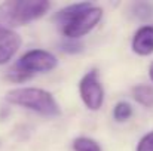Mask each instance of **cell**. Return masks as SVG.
Segmentation results:
<instances>
[{"instance_id":"6da1fadb","label":"cell","mask_w":153,"mask_h":151,"mask_svg":"<svg viewBox=\"0 0 153 151\" xmlns=\"http://www.w3.org/2000/svg\"><path fill=\"white\" fill-rule=\"evenodd\" d=\"M51 7L46 0H9L0 4V28L12 30L42 18Z\"/></svg>"},{"instance_id":"7a4b0ae2","label":"cell","mask_w":153,"mask_h":151,"mask_svg":"<svg viewBox=\"0 0 153 151\" xmlns=\"http://www.w3.org/2000/svg\"><path fill=\"white\" fill-rule=\"evenodd\" d=\"M56 67V58L48 50L33 49L25 52L9 70L6 77L10 82H24L36 73H46Z\"/></svg>"},{"instance_id":"3957f363","label":"cell","mask_w":153,"mask_h":151,"mask_svg":"<svg viewBox=\"0 0 153 151\" xmlns=\"http://www.w3.org/2000/svg\"><path fill=\"white\" fill-rule=\"evenodd\" d=\"M6 101L13 105H19L33 110L43 116H58L59 107L48 91L39 88H18L6 94Z\"/></svg>"},{"instance_id":"277c9868","label":"cell","mask_w":153,"mask_h":151,"mask_svg":"<svg viewBox=\"0 0 153 151\" xmlns=\"http://www.w3.org/2000/svg\"><path fill=\"white\" fill-rule=\"evenodd\" d=\"M101 16H102L101 7L91 6L86 10H83L82 13H79L71 22H68L61 30H62L64 36H67L68 39H77V37H82L86 33H89L100 22Z\"/></svg>"},{"instance_id":"5b68a950","label":"cell","mask_w":153,"mask_h":151,"mask_svg":"<svg viewBox=\"0 0 153 151\" xmlns=\"http://www.w3.org/2000/svg\"><path fill=\"white\" fill-rule=\"evenodd\" d=\"M79 92L82 101L89 110H100L104 101V91L100 83L97 70H92L82 77V80L79 82Z\"/></svg>"},{"instance_id":"8992f818","label":"cell","mask_w":153,"mask_h":151,"mask_svg":"<svg viewBox=\"0 0 153 151\" xmlns=\"http://www.w3.org/2000/svg\"><path fill=\"white\" fill-rule=\"evenodd\" d=\"M21 46V39L13 30L0 28V65L6 64L18 52Z\"/></svg>"},{"instance_id":"52a82bcc","label":"cell","mask_w":153,"mask_h":151,"mask_svg":"<svg viewBox=\"0 0 153 151\" xmlns=\"http://www.w3.org/2000/svg\"><path fill=\"white\" fill-rule=\"evenodd\" d=\"M132 50L137 55L147 56L153 53V27L144 25L138 28L132 39Z\"/></svg>"},{"instance_id":"ba28073f","label":"cell","mask_w":153,"mask_h":151,"mask_svg":"<svg viewBox=\"0 0 153 151\" xmlns=\"http://www.w3.org/2000/svg\"><path fill=\"white\" fill-rule=\"evenodd\" d=\"M92 4L88 3V1H83V3H74V4H70L67 7H62L56 15H55V21L56 24L62 28L65 27L68 22H71L79 13H82L83 10H86L88 7H91Z\"/></svg>"},{"instance_id":"9c48e42d","label":"cell","mask_w":153,"mask_h":151,"mask_svg":"<svg viewBox=\"0 0 153 151\" xmlns=\"http://www.w3.org/2000/svg\"><path fill=\"white\" fill-rule=\"evenodd\" d=\"M132 98L137 101L138 104L144 105V107H153V89L150 86L146 85H138L132 88Z\"/></svg>"},{"instance_id":"30bf717a","label":"cell","mask_w":153,"mask_h":151,"mask_svg":"<svg viewBox=\"0 0 153 151\" xmlns=\"http://www.w3.org/2000/svg\"><path fill=\"white\" fill-rule=\"evenodd\" d=\"M73 150L74 151H101V147L94 139L80 136V138H76L73 141Z\"/></svg>"},{"instance_id":"8fae6325","label":"cell","mask_w":153,"mask_h":151,"mask_svg":"<svg viewBox=\"0 0 153 151\" xmlns=\"http://www.w3.org/2000/svg\"><path fill=\"white\" fill-rule=\"evenodd\" d=\"M132 116V107L125 102V101H120L114 105L113 108V117L116 122H126L129 117Z\"/></svg>"},{"instance_id":"7c38bea8","label":"cell","mask_w":153,"mask_h":151,"mask_svg":"<svg viewBox=\"0 0 153 151\" xmlns=\"http://www.w3.org/2000/svg\"><path fill=\"white\" fill-rule=\"evenodd\" d=\"M132 13L138 18V19H149L153 16V4L150 3H146V1H140V3H135L132 6Z\"/></svg>"},{"instance_id":"4fadbf2b","label":"cell","mask_w":153,"mask_h":151,"mask_svg":"<svg viewBox=\"0 0 153 151\" xmlns=\"http://www.w3.org/2000/svg\"><path fill=\"white\" fill-rule=\"evenodd\" d=\"M137 151H153V130L140 139L137 145Z\"/></svg>"},{"instance_id":"5bb4252c","label":"cell","mask_w":153,"mask_h":151,"mask_svg":"<svg viewBox=\"0 0 153 151\" xmlns=\"http://www.w3.org/2000/svg\"><path fill=\"white\" fill-rule=\"evenodd\" d=\"M61 50L62 52H67V53H77V52L82 50V46L79 43H70V42H67V43H62L61 45Z\"/></svg>"},{"instance_id":"9a60e30c","label":"cell","mask_w":153,"mask_h":151,"mask_svg":"<svg viewBox=\"0 0 153 151\" xmlns=\"http://www.w3.org/2000/svg\"><path fill=\"white\" fill-rule=\"evenodd\" d=\"M149 76H150V79H152V82H153V62L150 64V68H149Z\"/></svg>"}]
</instances>
